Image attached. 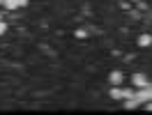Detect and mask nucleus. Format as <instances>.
Listing matches in <instances>:
<instances>
[{
	"label": "nucleus",
	"mask_w": 152,
	"mask_h": 115,
	"mask_svg": "<svg viewBox=\"0 0 152 115\" xmlns=\"http://www.w3.org/2000/svg\"><path fill=\"white\" fill-rule=\"evenodd\" d=\"M134 99L138 101V104H145V101H150L152 99V85L148 83V85H143L136 90V95H134Z\"/></svg>",
	"instance_id": "f257e3e1"
},
{
	"label": "nucleus",
	"mask_w": 152,
	"mask_h": 115,
	"mask_svg": "<svg viewBox=\"0 0 152 115\" xmlns=\"http://www.w3.org/2000/svg\"><path fill=\"white\" fill-rule=\"evenodd\" d=\"M132 83L134 87H143V85H148V78H145V74H134Z\"/></svg>",
	"instance_id": "f03ea898"
},
{
	"label": "nucleus",
	"mask_w": 152,
	"mask_h": 115,
	"mask_svg": "<svg viewBox=\"0 0 152 115\" xmlns=\"http://www.w3.org/2000/svg\"><path fill=\"white\" fill-rule=\"evenodd\" d=\"M122 83V74L120 71H111V85H120Z\"/></svg>",
	"instance_id": "7ed1b4c3"
},
{
	"label": "nucleus",
	"mask_w": 152,
	"mask_h": 115,
	"mask_svg": "<svg viewBox=\"0 0 152 115\" xmlns=\"http://www.w3.org/2000/svg\"><path fill=\"white\" fill-rule=\"evenodd\" d=\"M152 44V35H141L138 37V46H150Z\"/></svg>",
	"instance_id": "20e7f679"
},
{
	"label": "nucleus",
	"mask_w": 152,
	"mask_h": 115,
	"mask_svg": "<svg viewBox=\"0 0 152 115\" xmlns=\"http://www.w3.org/2000/svg\"><path fill=\"white\" fill-rule=\"evenodd\" d=\"M111 97H113V99H122V90H120L118 85H113V90H111Z\"/></svg>",
	"instance_id": "39448f33"
},
{
	"label": "nucleus",
	"mask_w": 152,
	"mask_h": 115,
	"mask_svg": "<svg viewBox=\"0 0 152 115\" xmlns=\"http://www.w3.org/2000/svg\"><path fill=\"white\" fill-rule=\"evenodd\" d=\"M136 95V90H122V99H132Z\"/></svg>",
	"instance_id": "423d86ee"
},
{
	"label": "nucleus",
	"mask_w": 152,
	"mask_h": 115,
	"mask_svg": "<svg viewBox=\"0 0 152 115\" xmlns=\"http://www.w3.org/2000/svg\"><path fill=\"white\" fill-rule=\"evenodd\" d=\"M76 37H78V39H83V37H88V35H86V30H76Z\"/></svg>",
	"instance_id": "0eeeda50"
},
{
	"label": "nucleus",
	"mask_w": 152,
	"mask_h": 115,
	"mask_svg": "<svg viewBox=\"0 0 152 115\" xmlns=\"http://www.w3.org/2000/svg\"><path fill=\"white\" fill-rule=\"evenodd\" d=\"M5 30H7V25H5L2 21H0V35H5Z\"/></svg>",
	"instance_id": "6e6552de"
},
{
	"label": "nucleus",
	"mask_w": 152,
	"mask_h": 115,
	"mask_svg": "<svg viewBox=\"0 0 152 115\" xmlns=\"http://www.w3.org/2000/svg\"><path fill=\"white\" fill-rule=\"evenodd\" d=\"M145 111H152V99H150V101H145Z\"/></svg>",
	"instance_id": "1a4fd4ad"
},
{
	"label": "nucleus",
	"mask_w": 152,
	"mask_h": 115,
	"mask_svg": "<svg viewBox=\"0 0 152 115\" xmlns=\"http://www.w3.org/2000/svg\"><path fill=\"white\" fill-rule=\"evenodd\" d=\"M19 5H21V7H26V5H28V0H19Z\"/></svg>",
	"instance_id": "9d476101"
},
{
	"label": "nucleus",
	"mask_w": 152,
	"mask_h": 115,
	"mask_svg": "<svg viewBox=\"0 0 152 115\" xmlns=\"http://www.w3.org/2000/svg\"><path fill=\"white\" fill-rule=\"evenodd\" d=\"M0 21H2V19H0Z\"/></svg>",
	"instance_id": "9b49d317"
}]
</instances>
